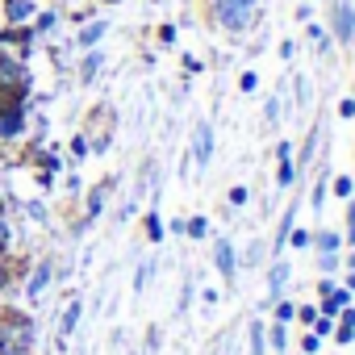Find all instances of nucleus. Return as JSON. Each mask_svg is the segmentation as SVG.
I'll return each mask as SVG.
<instances>
[{"mask_svg": "<svg viewBox=\"0 0 355 355\" xmlns=\"http://www.w3.org/2000/svg\"><path fill=\"white\" fill-rule=\"evenodd\" d=\"M21 125H26V121H21V109L0 117V134H5V138H9V134H21Z\"/></svg>", "mask_w": 355, "mask_h": 355, "instance_id": "39448f33", "label": "nucleus"}, {"mask_svg": "<svg viewBox=\"0 0 355 355\" xmlns=\"http://www.w3.org/2000/svg\"><path fill=\"white\" fill-rule=\"evenodd\" d=\"M351 234H355V209H351Z\"/></svg>", "mask_w": 355, "mask_h": 355, "instance_id": "f3484780", "label": "nucleus"}, {"mask_svg": "<svg viewBox=\"0 0 355 355\" xmlns=\"http://www.w3.org/2000/svg\"><path fill=\"white\" fill-rule=\"evenodd\" d=\"M0 338H5V330H0Z\"/></svg>", "mask_w": 355, "mask_h": 355, "instance_id": "aec40b11", "label": "nucleus"}, {"mask_svg": "<svg viewBox=\"0 0 355 355\" xmlns=\"http://www.w3.org/2000/svg\"><path fill=\"white\" fill-rule=\"evenodd\" d=\"M51 276H55V268H51V263H38V268H34V280H30V297H38Z\"/></svg>", "mask_w": 355, "mask_h": 355, "instance_id": "20e7f679", "label": "nucleus"}, {"mask_svg": "<svg viewBox=\"0 0 355 355\" xmlns=\"http://www.w3.org/2000/svg\"><path fill=\"white\" fill-rule=\"evenodd\" d=\"M218 268H222L226 276H230V268H234V255H230V247H226V243H218Z\"/></svg>", "mask_w": 355, "mask_h": 355, "instance_id": "6e6552de", "label": "nucleus"}, {"mask_svg": "<svg viewBox=\"0 0 355 355\" xmlns=\"http://www.w3.org/2000/svg\"><path fill=\"white\" fill-rule=\"evenodd\" d=\"M0 243H9V226H5V218H0Z\"/></svg>", "mask_w": 355, "mask_h": 355, "instance_id": "2eb2a0df", "label": "nucleus"}, {"mask_svg": "<svg viewBox=\"0 0 355 355\" xmlns=\"http://www.w3.org/2000/svg\"><path fill=\"white\" fill-rule=\"evenodd\" d=\"M338 305H347V293H334V297H330V301H326V313H334V309H338Z\"/></svg>", "mask_w": 355, "mask_h": 355, "instance_id": "f8f14e48", "label": "nucleus"}, {"mask_svg": "<svg viewBox=\"0 0 355 355\" xmlns=\"http://www.w3.org/2000/svg\"><path fill=\"white\" fill-rule=\"evenodd\" d=\"M5 355H21V347H17V351H13V347H9V351H5Z\"/></svg>", "mask_w": 355, "mask_h": 355, "instance_id": "a211bd4d", "label": "nucleus"}, {"mask_svg": "<svg viewBox=\"0 0 355 355\" xmlns=\"http://www.w3.org/2000/svg\"><path fill=\"white\" fill-rule=\"evenodd\" d=\"M5 288H9V272H5V268H0V293H5Z\"/></svg>", "mask_w": 355, "mask_h": 355, "instance_id": "dca6fc26", "label": "nucleus"}, {"mask_svg": "<svg viewBox=\"0 0 355 355\" xmlns=\"http://www.w3.org/2000/svg\"><path fill=\"white\" fill-rule=\"evenodd\" d=\"M38 30H55V13H42L38 17Z\"/></svg>", "mask_w": 355, "mask_h": 355, "instance_id": "4468645a", "label": "nucleus"}, {"mask_svg": "<svg viewBox=\"0 0 355 355\" xmlns=\"http://www.w3.org/2000/svg\"><path fill=\"white\" fill-rule=\"evenodd\" d=\"M351 30H355V17H351V9H347V5H338V21H334V34L347 42V38H351Z\"/></svg>", "mask_w": 355, "mask_h": 355, "instance_id": "7ed1b4c3", "label": "nucleus"}, {"mask_svg": "<svg viewBox=\"0 0 355 355\" xmlns=\"http://www.w3.org/2000/svg\"><path fill=\"white\" fill-rule=\"evenodd\" d=\"M17 76H21V71H17L9 59H0V80H17Z\"/></svg>", "mask_w": 355, "mask_h": 355, "instance_id": "9d476101", "label": "nucleus"}, {"mask_svg": "<svg viewBox=\"0 0 355 355\" xmlns=\"http://www.w3.org/2000/svg\"><path fill=\"white\" fill-rule=\"evenodd\" d=\"M96 67H101V55H88V63H84V80H92Z\"/></svg>", "mask_w": 355, "mask_h": 355, "instance_id": "9b49d317", "label": "nucleus"}, {"mask_svg": "<svg viewBox=\"0 0 355 355\" xmlns=\"http://www.w3.org/2000/svg\"><path fill=\"white\" fill-rule=\"evenodd\" d=\"M30 13H34L30 0H9V21H26Z\"/></svg>", "mask_w": 355, "mask_h": 355, "instance_id": "0eeeda50", "label": "nucleus"}, {"mask_svg": "<svg viewBox=\"0 0 355 355\" xmlns=\"http://www.w3.org/2000/svg\"><path fill=\"white\" fill-rule=\"evenodd\" d=\"M284 276H288L284 268H276V272H272V293H280V284H284Z\"/></svg>", "mask_w": 355, "mask_h": 355, "instance_id": "ddd939ff", "label": "nucleus"}, {"mask_svg": "<svg viewBox=\"0 0 355 355\" xmlns=\"http://www.w3.org/2000/svg\"><path fill=\"white\" fill-rule=\"evenodd\" d=\"M80 309H84V305H67V313H63V334H71V330H76V322H80Z\"/></svg>", "mask_w": 355, "mask_h": 355, "instance_id": "1a4fd4ad", "label": "nucleus"}, {"mask_svg": "<svg viewBox=\"0 0 355 355\" xmlns=\"http://www.w3.org/2000/svg\"><path fill=\"white\" fill-rule=\"evenodd\" d=\"M101 38H105V21H92V26L80 34V46H96Z\"/></svg>", "mask_w": 355, "mask_h": 355, "instance_id": "423d86ee", "label": "nucleus"}, {"mask_svg": "<svg viewBox=\"0 0 355 355\" xmlns=\"http://www.w3.org/2000/svg\"><path fill=\"white\" fill-rule=\"evenodd\" d=\"M209 150H214V130L201 121V125H197V159H201V163H209Z\"/></svg>", "mask_w": 355, "mask_h": 355, "instance_id": "f03ea898", "label": "nucleus"}, {"mask_svg": "<svg viewBox=\"0 0 355 355\" xmlns=\"http://www.w3.org/2000/svg\"><path fill=\"white\" fill-rule=\"evenodd\" d=\"M0 251H5V243H0Z\"/></svg>", "mask_w": 355, "mask_h": 355, "instance_id": "412c9836", "label": "nucleus"}, {"mask_svg": "<svg viewBox=\"0 0 355 355\" xmlns=\"http://www.w3.org/2000/svg\"><path fill=\"white\" fill-rule=\"evenodd\" d=\"M243 5H255V0H243Z\"/></svg>", "mask_w": 355, "mask_h": 355, "instance_id": "6ab92c4d", "label": "nucleus"}, {"mask_svg": "<svg viewBox=\"0 0 355 355\" xmlns=\"http://www.w3.org/2000/svg\"><path fill=\"white\" fill-rule=\"evenodd\" d=\"M218 21L226 30H247L251 26V5H243V0H218Z\"/></svg>", "mask_w": 355, "mask_h": 355, "instance_id": "f257e3e1", "label": "nucleus"}]
</instances>
